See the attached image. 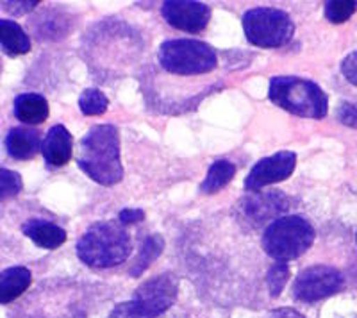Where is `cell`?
Segmentation results:
<instances>
[{
    "label": "cell",
    "instance_id": "cell-11",
    "mask_svg": "<svg viewBox=\"0 0 357 318\" xmlns=\"http://www.w3.org/2000/svg\"><path fill=\"white\" fill-rule=\"evenodd\" d=\"M291 200L282 192H257L256 195L248 197L241 202V211L245 218L252 224H263L266 220H272L275 216L282 215L291 208Z\"/></svg>",
    "mask_w": 357,
    "mask_h": 318
},
{
    "label": "cell",
    "instance_id": "cell-13",
    "mask_svg": "<svg viewBox=\"0 0 357 318\" xmlns=\"http://www.w3.org/2000/svg\"><path fill=\"white\" fill-rule=\"evenodd\" d=\"M6 151L13 159H33L41 151L40 131L31 127H15L6 136Z\"/></svg>",
    "mask_w": 357,
    "mask_h": 318
},
{
    "label": "cell",
    "instance_id": "cell-18",
    "mask_svg": "<svg viewBox=\"0 0 357 318\" xmlns=\"http://www.w3.org/2000/svg\"><path fill=\"white\" fill-rule=\"evenodd\" d=\"M236 174V167L227 161V159H220L215 161L207 172L206 179L200 184V192L202 193H216L220 192L223 186H227L232 181Z\"/></svg>",
    "mask_w": 357,
    "mask_h": 318
},
{
    "label": "cell",
    "instance_id": "cell-6",
    "mask_svg": "<svg viewBox=\"0 0 357 318\" xmlns=\"http://www.w3.org/2000/svg\"><path fill=\"white\" fill-rule=\"evenodd\" d=\"M161 66L175 75H199L215 70L218 57L209 43L191 38H178L161 43L158 50Z\"/></svg>",
    "mask_w": 357,
    "mask_h": 318
},
{
    "label": "cell",
    "instance_id": "cell-3",
    "mask_svg": "<svg viewBox=\"0 0 357 318\" xmlns=\"http://www.w3.org/2000/svg\"><path fill=\"white\" fill-rule=\"evenodd\" d=\"M268 97L275 106L302 119H324L329 98L317 82L295 75H279L270 81Z\"/></svg>",
    "mask_w": 357,
    "mask_h": 318
},
{
    "label": "cell",
    "instance_id": "cell-15",
    "mask_svg": "<svg viewBox=\"0 0 357 318\" xmlns=\"http://www.w3.org/2000/svg\"><path fill=\"white\" fill-rule=\"evenodd\" d=\"M33 282V273L25 266H11L0 272V304L17 301Z\"/></svg>",
    "mask_w": 357,
    "mask_h": 318
},
{
    "label": "cell",
    "instance_id": "cell-14",
    "mask_svg": "<svg viewBox=\"0 0 357 318\" xmlns=\"http://www.w3.org/2000/svg\"><path fill=\"white\" fill-rule=\"evenodd\" d=\"M25 236L33 240L38 247L47 250H54L61 247L66 241V231L61 229L57 224H52L49 220H41V218H33L27 220L22 227Z\"/></svg>",
    "mask_w": 357,
    "mask_h": 318
},
{
    "label": "cell",
    "instance_id": "cell-23",
    "mask_svg": "<svg viewBox=\"0 0 357 318\" xmlns=\"http://www.w3.org/2000/svg\"><path fill=\"white\" fill-rule=\"evenodd\" d=\"M289 279V266L286 263H275L268 272V288L272 297H279Z\"/></svg>",
    "mask_w": 357,
    "mask_h": 318
},
{
    "label": "cell",
    "instance_id": "cell-29",
    "mask_svg": "<svg viewBox=\"0 0 357 318\" xmlns=\"http://www.w3.org/2000/svg\"><path fill=\"white\" fill-rule=\"evenodd\" d=\"M356 240H357V234H356Z\"/></svg>",
    "mask_w": 357,
    "mask_h": 318
},
{
    "label": "cell",
    "instance_id": "cell-28",
    "mask_svg": "<svg viewBox=\"0 0 357 318\" xmlns=\"http://www.w3.org/2000/svg\"><path fill=\"white\" fill-rule=\"evenodd\" d=\"M268 318H304L301 313H296L293 310H277L273 311Z\"/></svg>",
    "mask_w": 357,
    "mask_h": 318
},
{
    "label": "cell",
    "instance_id": "cell-19",
    "mask_svg": "<svg viewBox=\"0 0 357 318\" xmlns=\"http://www.w3.org/2000/svg\"><path fill=\"white\" fill-rule=\"evenodd\" d=\"M162 245H165V241H162L159 234H152V236L146 238L142 243V249H139V254L136 257V262H134L132 268H130V275H134V278L142 275L145 268H149V265L162 252Z\"/></svg>",
    "mask_w": 357,
    "mask_h": 318
},
{
    "label": "cell",
    "instance_id": "cell-2",
    "mask_svg": "<svg viewBox=\"0 0 357 318\" xmlns=\"http://www.w3.org/2000/svg\"><path fill=\"white\" fill-rule=\"evenodd\" d=\"M132 252L126 225L118 220L93 224L77 243V256L95 268H111L123 263Z\"/></svg>",
    "mask_w": 357,
    "mask_h": 318
},
{
    "label": "cell",
    "instance_id": "cell-25",
    "mask_svg": "<svg viewBox=\"0 0 357 318\" xmlns=\"http://www.w3.org/2000/svg\"><path fill=\"white\" fill-rule=\"evenodd\" d=\"M341 72L352 84L357 86V52L349 54L341 63Z\"/></svg>",
    "mask_w": 357,
    "mask_h": 318
},
{
    "label": "cell",
    "instance_id": "cell-8",
    "mask_svg": "<svg viewBox=\"0 0 357 318\" xmlns=\"http://www.w3.org/2000/svg\"><path fill=\"white\" fill-rule=\"evenodd\" d=\"M343 286L340 270L327 265H314L302 270L293 285V295L301 302H317L331 297Z\"/></svg>",
    "mask_w": 357,
    "mask_h": 318
},
{
    "label": "cell",
    "instance_id": "cell-24",
    "mask_svg": "<svg viewBox=\"0 0 357 318\" xmlns=\"http://www.w3.org/2000/svg\"><path fill=\"white\" fill-rule=\"evenodd\" d=\"M337 120L343 126L357 129V103H343L337 109Z\"/></svg>",
    "mask_w": 357,
    "mask_h": 318
},
{
    "label": "cell",
    "instance_id": "cell-20",
    "mask_svg": "<svg viewBox=\"0 0 357 318\" xmlns=\"http://www.w3.org/2000/svg\"><path fill=\"white\" fill-rule=\"evenodd\" d=\"M107 106H109V100L98 88H88L79 97V107L86 116H97V114L106 113Z\"/></svg>",
    "mask_w": 357,
    "mask_h": 318
},
{
    "label": "cell",
    "instance_id": "cell-5",
    "mask_svg": "<svg viewBox=\"0 0 357 318\" xmlns=\"http://www.w3.org/2000/svg\"><path fill=\"white\" fill-rule=\"evenodd\" d=\"M312 241H314V229L305 218L296 215L280 216L264 231L263 249L270 257L286 263L307 252Z\"/></svg>",
    "mask_w": 357,
    "mask_h": 318
},
{
    "label": "cell",
    "instance_id": "cell-7",
    "mask_svg": "<svg viewBox=\"0 0 357 318\" xmlns=\"http://www.w3.org/2000/svg\"><path fill=\"white\" fill-rule=\"evenodd\" d=\"M243 31L252 45L277 49L293 38L295 24L288 13L275 8H254L243 15Z\"/></svg>",
    "mask_w": 357,
    "mask_h": 318
},
{
    "label": "cell",
    "instance_id": "cell-21",
    "mask_svg": "<svg viewBox=\"0 0 357 318\" xmlns=\"http://www.w3.org/2000/svg\"><path fill=\"white\" fill-rule=\"evenodd\" d=\"M357 9V2L354 0H334L325 4V18L333 24H343L349 20Z\"/></svg>",
    "mask_w": 357,
    "mask_h": 318
},
{
    "label": "cell",
    "instance_id": "cell-17",
    "mask_svg": "<svg viewBox=\"0 0 357 318\" xmlns=\"http://www.w3.org/2000/svg\"><path fill=\"white\" fill-rule=\"evenodd\" d=\"M0 47L11 57L24 56L31 50V40L17 22L0 18Z\"/></svg>",
    "mask_w": 357,
    "mask_h": 318
},
{
    "label": "cell",
    "instance_id": "cell-22",
    "mask_svg": "<svg viewBox=\"0 0 357 318\" xmlns=\"http://www.w3.org/2000/svg\"><path fill=\"white\" fill-rule=\"evenodd\" d=\"M24 181L20 174L8 168H0V199H9L22 192Z\"/></svg>",
    "mask_w": 357,
    "mask_h": 318
},
{
    "label": "cell",
    "instance_id": "cell-16",
    "mask_svg": "<svg viewBox=\"0 0 357 318\" xmlns=\"http://www.w3.org/2000/svg\"><path fill=\"white\" fill-rule=\"evenodd\" d=\"M15 116L20 122L36 126L47 120L49 116V103L40 93H22L15 98Z\"/></svg>",
    "mask_w": 357,
    "mask_h": 318
},
{
    "label": "cell",
    "instance_id": "cell-1",
    "mask_svg": "<svg viewBox=\"0 0 357 318\" xmlns=\"http://www.w3.org/2000/svg\"><path fill=\"white\" fill-rule=\"evenodd\" d=\"M77 165L89 179L104 186H113L123 177L120 161V136L109 123L91 127L81 139Z\"/></svg>",
    "mask_w": 357,
    "mask_h": 318
},
{
    "label": "cell",
    "instance_id": "cell-26",
    "mask_svg": "<svg viewBox=\"0 0 357 318\" xmlns=\"http://www.w3.org/2000/svg\"><path fill=\"white\" fill-rule=\"evenodd\" d=\"M143 218H145V211L143 209H123L120 215H118V222L123 225H129V224H138V222H142Z\"/></svg>",
    "mask_w": 357,
    "mask_h": 318
},
{
    "label": "cell",
    "instance_id": "cell-27",
    "mask_svg": "<svg viewBox=\"0 0 357 318\" xmlns=\"http://www.w3.org/2000/svg\"><path fill=\"white\" fill-rule=\"evenodd\" d=\"M40 2H2V8L6 11L13 13V15H24V13H29L31 9H34Z\"/></svg>",
    "mask_w": 357,
    "mask_h": 318
},
{
    "label": "cell",
    "instance_id": "cell-4",
    "mask_svg": "<svg viewBox=\"0 0 357 318\" xmlns=\"http://www.w3.org/2000/svg\"><path fill=\"white\" fill-rule=\"evenodd\" d=\"M178 282L174 273H161L136 288L132 298L118 304L109 318H158L177 298Z\"/></svg>",
    "mask_w": 357,
    "mask_h": 318
},
{
    "label": "cell",
    "instance_id": "cell-12",
    "mask_svg": "<svg viewBox=\"0 0 357 318\" xmlns=\"http://www.w3.org/2000/svg\"><path fill=\"white\" fill-rule=\"evenodd\" d=\"M41 152L50 167H65L73 154V138L68 129L65 126L50 127L41 143Z\"/></svg>",
    "mask_w": 357,
    "mask_h": 318
},
{
    "label": "cell",
    "instance_id": "cell-10",
    "mask_svg": "<svg viewBox=\"0 0 357 318\" xmlns=\"http://www.w3.org/2000/svg\"><path fill=\"white\" fill-rule=\"evenodd\" d=\"M161 13L172 27L190 34L202 33L211 20V8L193 0H167L162 2Z\"/></svg>",
    "mask_w": 357,
    "mask_h": 318
},
{
    "label": "cell",
    "instance_id": "cell-9",
    "mask_svg": "<svg viewBox=\"0 0 357 318\" xmlns=\"http://www.w3.org/2000/svg\"><path fill=\"white\" fill-rule=\"evenodd\" d=\"M296 167V154L289 151L277 152V154L263 158L254 165L250 174L245 179V190L257 193L264 186L286 181Z\"/></svg>",
    "mask_w": 357,
    "mask_h": 318
}]
</instances>
